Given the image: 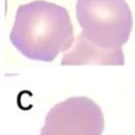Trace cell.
Here are the masks:
<instances>
[{
  "mask_svg": "<svg viewBox=\"0 0 135 135\" xmlns=\"http://www.w3.org/2000/svg\"><path fill=\"white\" fill-rule=\"evenodd\" d=\"M9 39L23 56L42 62L55 60L59 54L69 51L75 42L67 9L46 0L20 5Z\"/></svg>",
  "mask_w": 135,
  "mask_h": 135,
  "instance_id": "cell-1",
  "label": "cell"
},
{
  "mask_svg": "<svg viewBox=\"0 0 135 135\" xmlns=\"http://www.w3.org/2000/svg\"><path fill=\"white\" fill-rule=\"evenodd\" d=\"M75 12L82 30L75 43L124 56L122 48L133 28V16L126 0H77Z\"/></svg>",
  "mask_w": 135,
  "mask_h": 135,
  "instance_id": "cell-2",
  "label": "cell"
},
{
  "mask_svg": "<svg viewBox=\"0 0 135 135\" xmlns=\"http://www.w3.org/2000/svg\"><path fill=\"white\" fill-rule=\"evenodd\" d=\"M104 129V113L96 102L71 96L47 112L39 135H102Z\"/></svg>",
  "mask_w": 135,
  "mask_h": 135,
  "instance_id": "cell-3",
  "label": "cell"
}]
</instances>
